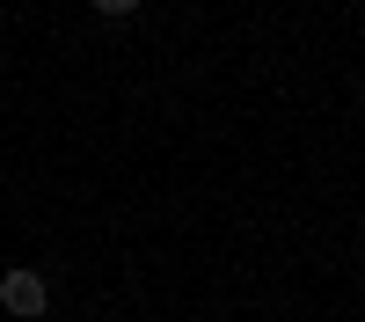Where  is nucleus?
Here are the masks:
<instances>
[{"mask_svg":"<svg viewBox=\"0 0 365 322\" xmlns=\"http://www.w3.org/2000/svg\"><path fill=\"white\" fill-rule=\"evenodd\" d=\"M0 308H8V315H44L51 308V286L37 278V271H0Z\"/></svg>","mask_w":365,"mask_h":322,"instance_id":"obj_1","label":"nucleus"},{"mask_svg":"<svg viewBox=\"0 0 365 322\" xmlns=\"http://www.w3.org/2000/svg\"><path fill=\"white\" fill-rule=\"evenodd\" d=\"M96 15H110V22H125V15H139V0H96Z\"/></svg>","mask_w":365,"mask_h":322,"instance_id":"obj_2","label":"nucleus"}]
</instances>
